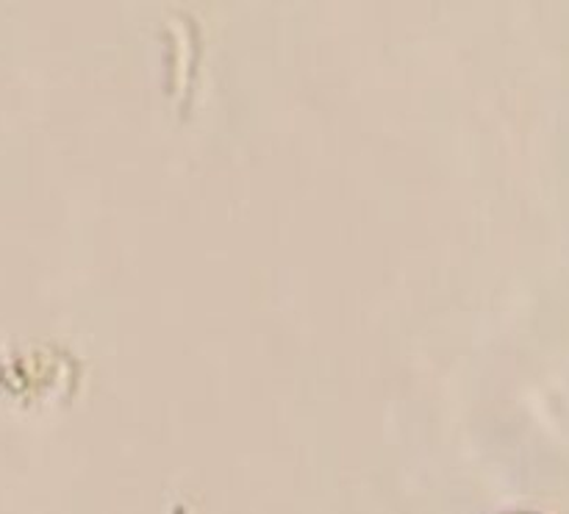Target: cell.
<instances>
[{"instance_id":"6da1fadb","label":"cell","mask_w":569,"mask_h":514,"mask_svg":"<svg viewBox=\"0 0 569 514\" xmlns=\"http://www.w3.org/2000/svg\"><path fill=\"white\" fill-rule=\"evenodd\" d=\"M520 514H528V512H520Z\"/></svg>"}]
</instances>
